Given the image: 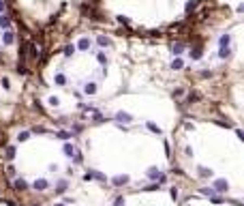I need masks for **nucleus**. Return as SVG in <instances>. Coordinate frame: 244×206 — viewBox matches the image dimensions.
Segmentation results:
<instances>
[{
  "mask_svg": "<svg viewBox=\"0 0 244 206\" xmlns=\"http://www.w3.org/2000/svg\"><path fill=\"white\" fill-rule=\"evenodd\" d=\"M212 189L223 193V191H227V189H229V185H227V181H225V178H219V181L214 183V187H212Z\"/></svg>",
  "mask_w": 244,
  "mask_h": 206,
  "instance_id": "1",
  "label": "nucleus"
},
{
  "mask_svg": "<svg viewBox=\"0 0 244 206\" xmlns=\"http://www.w3.org/2000/svg\"><path fill=\"white\" fill-rule=\"evenodd\" d=\"M47 187H49V183L45 181V178H37V181H34V189L37 191H45Z\"/></svg>",
  "mask_w": 244,
  "mask_h": 206,
  "instance_id": "2",
  "label": "nucleus"
},
{
  "mask_svg": "<svg viewBox=\"0 0 244 206\" xmlns=\"http://www.w3.org/2000/svg\"><path fill=\"white\" fill-rule=\"evenodd\" d=\"M116 120H118V122H131L133 116L129 112H118V114H116Z\"/></svg>",
  "mask_w": 244,
  "mask_h": 206,
  "instance_id": "3",
  "label": "nucleus"
},
{
  "mask_svg": "<svg viewBox=\"0 0 244 206\" xmlns=\"http://www.w3.org/2000/svg\"><path fill=\"white\" fill-rule=\"evenodd\" d=\"M0 28H11V17L7 13H0Z\"/></svg>",
  "mask_w": 244,
  "mask_h": 206,
  "instance_id": "4",
  "label": "nucleus"
},
{
  "mask_svg": "<svg viewBox=\"0 0 244 206\" xmlns=\"http://www.w3.org/2000/svg\"><path fill=\"white\" fill-rule=\"evenodd\" d=\"M15 189L17 191H26V189H28V183H26L24 178H17V181H15Z\"/></svg>",
  "mask_w": 244,
  "mask_h": 206,
  "instance_id": "5",
  "label": "nucleus"
},
{
  "mask_svg": "<svg viewBox=\"0 0 244 206\" xmlns=\"http://www.w3.org/2000/svg\"><path fill=\"white\" fill-rule=\"evenodd\" d=\"M54 82H56L58 86H64L67 84V75L64 73H56V75H54Z\"/></svg>",
  "mask_w": 244,
  "mask_h": 206,
  "instance_id": "6",
  "label": "nucleus"
},
{
  "mask_svg": "<svg viewBox=\"0 0 244 206\" xmlns=\"http://www.w3.org/2000/svg\"><path fill=\"white\" fill-rule=\"evenodd\" d=\"M84 92H86V95H94V92H96V84H94V82H88V84L84 86Z\"/></svg>",
  "mask_w": 244,
  "mask_h": 206,
  "instance_id": "7",
  "label": "nucleus"
},
{
  "mask_svg": "<svg viewBox=\"0 0 244 206\" xmlns=\"http://www.w3.org/2000/svg\"><path fill=\"white\" fill-rule=\"evenodd\" d=\"M231 54V47L229 45H221V49H219V58H227Z\"/></svg>",
  "mask_w": 244,
  "mask_h": 206,
  "instance_id": "8",
  "label": "nucleus"
},
{
  "mask_svg": "<svg viewBox=\"0 0 244 206\" xmlns=\"http://www.w3.org/2000/svg\"><path fill=\"white\" fill-rule=\"evenodd\" d=\"M13 41H15L13 32H4V34H2V43H4V45H11Z\"/></svg>",
  "mask_w": 244,
  "mask_h": 206,
  "instance_id": "9",
  "label": "nucleus"
},
{
  "mask_svg": "<svg viewBox=\"0 0 244 206\" xmlns=\"http://www.w3.org/2000/svg\"><path fill=\"white\" fill-rule=\"evenodd\" d=\"M84 178H86V181H90V178H98V181H105V176H103V174H98V172H94V170H92V172H88Z\"/></svg>",
  "mask_w": 244,
  "mask_h": 206,
  "instance_id": "10",
  "label": "nucleus"
},
{
  "mask_svg": "<svg viewBox=\"0 0 244 206\" xmlns=\"http://www.w3.org/2000/svg\"><path fill=\"white\" fill-rule=\"evenodd\" d=\"M182 49H184V43H176V45L171 47V52H174V56H180V54H182Z\"/></svg>",
  "mask_w": 244,
  "mask_h": 206,
  "instance_id": "11",
  "label": "nucleus"
},
{
  "mask_svg": "<svg viewBox=\"0 0 244 206\" xmlns=\"http://www.w3.org/2000/svg\"><path fill=\"white\" fill-rule=\"evenodd\" d=\"M77 47H79V49H90V39H79Z\"/></svg>",
  "mask_w": 244,
  "mask_h": 206,
  "instance_id": "12",
  "label": "nucleus"
},
{
  "mask_svg": "<svg viewBox=\"0 0 244 206\" xmlns=\"http://www.w3.org/2000/svg\"><path fill=\"white\" fill-rule=\"evenodd\" d=\"M62 150H64L67 157H73V155H75V146H71V144H64V148H62Z\"/></svg>",
  "mask_w": 244,
  "mask_h": 206,
  "instance_id": "13",
  "label": "nucleus"
},
{
  "mask_svg": "<svg viewBox=\"0 0 244 206\" xmlns=\"http://www.w3.org/2000/svg\"><path fill=\"white\" fill-rule=\"evenodd\" d=\"M124 183H129V176H116L114 178V185H124Z\"/></svg>",
  "mask_w": 244,
  "mask_h": 206,
  "instance_id": "14",
  "label": "nucleus"
},
{
  "mask_svg": "<svg viewBox=\"0 0 244 206\" xmlns=\"http://www.w3.org/2000/svg\"><path fill=\"white\" fill-rule=\"evenodd\" d=\"M182 67H184V62L180 60V58H174V62H171V69H176V71H178V69H182Z\"/></svg>",
  "mask_w": 244,
  "mask_h": 206,
  "instance_id": "15",
  "label": "nucleus"
},
{
  "mask_svg": "<svg viewBox=\"0 0 244 206\" xmlns=\"http://www.w3.org/2000/svg\"><path fill=\"white\" fill-rule=\"evenodd\" d=\"M96 60L101 62V65H107V54H105V52H98V54H96Z\"/></svg>",
  "mask_w": 244,
  "mask_h": 206,
  "instance_id": "16",
  "label": "nucleus"
},
{
  "mask_svg": "<svg viewBox=\"0 0 244 206\" xmlns=\"http://www.w3.org/2000/svg\"><path fill=\"white\" fill-rule=\"evenodd\" d=\"M229 41H231V34H223V37L219 39L221 45H229Z\"/></svg>",
  "mask_w": 244,
  "mask_h": 206,
  "instance_id": "17",
  "label": "nucleus"
},
{
  "mask_svg": "<svg viewBox=\"0 0 244 206\" xmlns=\"http://www.w3.org/2000/svg\"><path fill=\"white\" fill-rule=\"evenodd\" d=\"M28 138H30V133H28V131H22L20 135H17V142H26Z\"/></svg>",
  "mask_w": 244,
  "mask_h": 206,
  "instance_id": "18",
  "label": "nucleus"
},
{
  "mask_svg": "<svg viewBox=\"0 0 244 206\" xmlns=\"http://www.w3.org/2000/svg\"><path fill=\"white\" fill-rule=\"evenodd\" d=\"M75 54V45H67L64 47V56H73Z\"/></svg>",
  "mask_w": 244,
  "mask_h": 206,
  "instance_id": "19",
  "label": "nucleus"
},
{
  "mask_svg": "<svg viewBox=\"0 0 244 206\" xmlns=\"http://www.w3.org/2000/svg\"><path fill=\"white\" fill-rule=\"evenodd\" d=\"M146 124H148V129H150L152 133H161V127H156L154 122H146Z\"/></svg>",
  "mask_w": 244,
  "mask_h": 206,
  "instance_id": "20",
  "label": "nucleus"
},
{
  "mask_svg": "<svg viewBox=\"0 0 244 206\" xmlns=\"http://www.w3.org/2000/svg\"><path fill=\"white\" fill-rule=\"evenodd\" d=\"M56 135H58L60 140H69V138H71V133H69V131H58Z\"/></svg>",
  "mask_w": 244,
  "mask_h": 206,
  "instance_id": "21",
  "label": "nucleus"
},
{
  "mask_svg": "<svg viewBox=\"0 0 244 206\" xmlns=\"http://www.w3.org/2000/svg\"><path fill=\"white\" fill-rule=\"evenodd\" d=\"M13 157H15V148H13V146H9V148H7V159L11 161Z\"/></svg>",
  "mask_w": 244,
  "mask_h": 206,
  "instance_id": "22",
  "label": "nucleus"
},
{
  "mask_svg": "<svg viewBox=\"0 0 244 206\" xmlns=\"http://www.w3.org/2000/svg\"><path fill=\"white\" fill-rule=\"evenodd\" d=\"M148 176H150V178H159V170H156V167H150V170H148Z\"/></svg>",
  "mask_w": 244,
  "mask_h": 206,
  "instance_id": "23",
  "label": "nucleus"
},
{
  "mask_svg": "<svg viewBox=\"0 0 244 206\" xmlns=\"http://www.w3.org/2000/svg\"><path fill=\"white\" fill-rule=\"evenodd\" d=\"M98 45L107 47V45H109V39H107V37H98Z\"/></svg>",
  "mask_w": 244,
  "mask_h": 206,
  "instance_id": "24",
  "label": "nucleus"
},
{
  "mask_svg": "<svg viewBox=\"0 0 244 206\" xmlns=\"http://www.w3.org/2000/svg\"><path fill=\"white\" fill-rule=\"evenodd\" d=\"M191 58H193V60H199V58H201V52H199V49H193V52H191Z\"/></svg>",
  "mask_w": 244,
  "mask_h": 206,
  "instance_id": "25",
  "label": "nucleus"
},
{
  "mask_svg": "<svg viewBox=\"0 0 244 206\" xmlns=\"http://www.w3.org/2000/svg\"><path fill=\"white\" fill-rule=\"evenodd\" d=\"M201 193H203V195H210V198H212V195H214V189H210V187H203Z\"/></svg>",
  "mask_w": 244,
  "mask_h": 206,
  "instance_id": "26",
  "label": "nucleus"
},
{
  "mask_svg": "<svg viewBox=\"0 0 244 206\" xmlns=\"http://www.w3.org/2000/svg\"><path fill=\"white\" fill-rule=\"evenodd\" d=\"M199 174H201V176L206 178V176H210L212 172H210V170H208V167H199Z\"/></svg>",
  "mask_w": 244,
  "mask_h": 206,
  "instance_id": "27",
  "label": "nucleus"
},
{
  "mask_svg": "<svg viewBox=\"0 0 244 206\" xmlns=\"http://www.w3.org/2000/svg\"><path fill=\"white\" fill-rule=\"evenodd\" d=\"M114 206H124V198H120V195H118V198L114 200Z\"/></svg>",
  "mask_w": 244,
  "mask_h": 206,
  "instance_id": "28",
  "label": "nucleus"
},
{
  "mask_svg": "<svg viewBox=\"0 0 244 206\" xmlns=\"http://www.w3.org/2000/svg\"><path fill=\"white\" fill-rule=\"evenodd\" d=\"M0 84H2L4 88H11V82H9V77H2V79H0Z\"/></svg>",
  "mask_w": 244,
  "mask_h": 206,
  "instance_id": "29",
  "label": "nucleus"
},
{
  "mask_svg": "<svg viewBox=\"0 0 244 206\" xmlns=\"http://www.w3.org/2000/svg\"><path fill=\"white\" fill-rule=\"evenodd\" d=\"M195 7H197V0H193V2H188V4H186V11H193Z\"/></svg>",
  "mask_w": 244,
  "mask_h": 206,
  "instance_id": "30",
  "label": "nucleus"
},
{
  "mask_svg": "<svg viewBox=\"0 0 244 206\" xmlns=\"http://www.w3.org/2000/svg\"><path fill=\"white\" fill-rule=\"evenodd\" d=\"M60 101H58V97H51V99H49V105H58Z\"/></svg>",
  "mask_w": 244,
  "mask_h": 206,
  "instance_id": "31",
  "label": "nucleus"
},
{
  "mask_svg": "<svg viewBox=\"0 0 244 206\" xmlns=\"http://www.w3.org/2000/svg\"><path fill=\"white\" fill-rule=\"evenodd\" d=\"M64 187H67L64 183H60V185H58V189H56V191H58V193H62V191H64Z\"/></svg>",
  "mask_w": 244,
  "mask_h": 206,
  "instance_id": "32",
  "label": "nucleus"
},
{
  "mask_svg": "<svg viewBox=\"0 0 244 206\" xmlns=\"http://www.w3.org/2000/svg\"><path fill=\"white\" fill-rule=\"evenodd\" d=\"M118 22H120V24H129V20H126L124 15H120V17H118Z\"/></svg>",
  "mask_w": 244,
  "mask_h": 206,
  "instance_id": "33",
  "label": "nucleus"
},
{
  "mask_svg": "<svg viewBox=\"0 0 244 206\" xmlns=\"http://www.w3.org/2000/svg\"><path fill=\"white\" fill-rule=\"evenodd\" d=\"M4 9H7V4H4V0H0V13H4Z\"/></svg>",
  "mask_w": 244,
  "mask_h": 206,
  "instance_id": "34",
  "label": "nucleus"
},
{
  "mask_svg": "<svg viewBox=\"0 0 244 206\" xmlns=\"http://www.w3.org/2000/svg\"><path fill=\"white\" fill-rule=\"evenodd\" d=\"M56 206H62V204H56Z\"/></svg>",
  "mask_w": 244,
  "mask_h": 206,
  "instance_id": "35",
  "label": "nucleus"
}]
</instances>
